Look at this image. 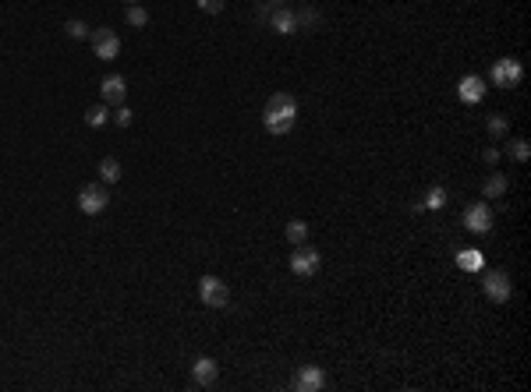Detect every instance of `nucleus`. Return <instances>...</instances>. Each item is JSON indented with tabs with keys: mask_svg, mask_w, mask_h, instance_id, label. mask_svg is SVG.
Listing matches in <instances>:
<instances>
[{
	"mask_svg": "<svg viewBox=\"0 0 531 392\" xmlns=\"http://www.w3.org/2000/svg\"><path fill=\"white\" fill-rule=\"evenodd\" d=\"M294 121H298V99H294L291 92H273L270 103H266V110H262L266 131L277 135V138H284V135H291Z\"/></svg>",
	"mask_w": 531,
	"mask_h": 392,
	"instance_id": "f257e3e1",
	"label": "nucleus"
},
{
	"mask_svg": "<svg viewBox=\"0 0 531 392\" xmlns=\"http://www.w3.org/2000/svg\"><path fill=\"white\" fill-rule=\"evenodd\" d=\"M198 301H202L205 308H212V311H220V308L231 304V290H227L224 279H217V276H202V279H198Z\"/></svg>",
	"mask_w": 531,
	"mask_h": 392,
	"instance_id": "f03ea898",
	"label": "nucleus"
},
{
	"mask_svg": "<svg viewBox=\"0 0 531 392\" xmlns=\"http://www.w3.org/2000/svg\"><path fill=\"white\" fill-rule=\"evenodd\" d=\"M482 294L493 301V304H507L514 297V283H510V272L503 269H493L482 276Z\"/></svg>",
	"mask_w": 531,
	"mask_h": 392,
	"instance_id": "7ed1b4c3",
	"label": "nucleus"
},
{
	"mask_svg": "<svg viewBox=\"0 0 531 392\" xmlns=\"http://www.w3.org/2000/svg\"><path fill=\"white\" fill-rule=\"evenodd\" d=\"M106 205H110V191H106V184H85L78 191V209L85 216H99V212H106Z\"/></svg>",
	"mask_w": 531,
	"mask_h": 392,
	"instance_id": "20e7f679",
	"label": "nucleus"
},
{
	"mask_svg": "<svg viewBox=\"0 0 531 392\" xmlns=\"http://www.w3.org/2000/svg\"><path fill=\"white\" fill-rule=\"evenodd\" d=\"M521 78H524L521 61L503 57V61H496V64H493V85H500V89H517V85H521Z\"/></svg>",
	"mask_w": 531,
	"mask_h": 392,
	"instance_id": "39448f33",
	"label": "nucleus"
},
{
	"mask_svg": "<svg viewBox=\"0 0 531 392\" xmlns=\"http://www.w3.org/2000/svg\"><path fill=\"white\" fill-rule=\"evenodd\" d=\"M319 265H323V258H319L315 248L308 244H294V255H291V272L294 276H315Z\"/></svg>",
	"mask_w": 531,
	"mask_h": 392,
	"instance_id": "423d86ee",
	"label": "nucleus"
},
{
	"mask_svg": "<svg viewBox=\"0 0 531 392\" xmlns=\"http://www.w3.org/2000/svg\"><path fill=\"white\" fill-rule=\"evenodd\" d=\"M464 227H467L471 234H489V230H493V209H489L486 202L467 205V209H464Z\"/></svg>",
	"mask_w": 531,
	"mask_h": 392,
	"instance_id": "0eeeda50",
	"label": "nucleus"
},
{
	"mask_svg": "<svg viewBox=\"0 0 531 392\" xmlns=\"http://www.w3.org/2000/svg\"><path fill=\"white\" fill-rule=\"evenodd\" d=\"M92 53H96L99 61H114L117 53H121L117 32H114V29H96V32H92Z\"/></svg>",
	"mask_w": 531,
	"mask_h": 392,
	"instance_id": "6e6552de",
	"label": "nucleus"
},
{
	"mask_svg": "<svg viewBox=\"0 0 531 392\" xmlns=\"http://www.w3.org/2000/svg\"><path fill=\"white\" fill-rule=\"evenodd\" d=\"M457 96H460V103H467V106L482 103V99H486V82L478 78V75H464V78L457 82Z\"/></svg>",
	"mask_w": 531,
	"mask_h": 392,
	"instance_id": "1a4fd4ad",
	"label": "nucleus"
},
{
	"mask_svg": "<svg viewBox=\"0 0 531 392\" xmlns=\"http://www.w3.org/2000/svg\"><path fill=\"white\" fill-rule=\"evenodd\" d=\"M99 92H103V103H106V106H121V103H124V92H128V82H124L121 75H106L103 85H99Z\"/></svg>",
	"mask_w": 531,
	"mask_h": 392,
	"instance_id": "9d476101",
	"label": "nucleus"
},
{
	"mask_svg": "<svg viewBox=\"0 0 531 392\" xmlns=\"http://www.w3.org/2000/svg\"><path fill=\"white\" fill-rule=\"evenodd\" d=\"M191 378H195V385H202V389L217 385V378H220L217 361H212V357H198V361L191 364Z\"/></svg>",
	"mask_w": 531,
	"mask_h": 392,
	"instance_id": "9b49d317",
	"label": "nucleus"
},
{
	"mask_svg": "<svg viewBox=\"0 0 531 392\" xmlns=\"http://www.w3.org/2000/svg\"><path fill=\"white\" fill-rule=\"evenodd\" d=\"M323 385H326V375H323V368H315V364H305L298 371V378H294V389H301V392H319Z\"/></svg>",
	"mask_w": 531,
	"mask_h": 392,
	"instance_id": "f8f14e48",
	"label": "nucleus"
},
{
	"mask_svg": "<svg viewBox=\"0 0 531 392\" xmlns=\"http://www.w3.org/2000/svg\"><path fill=\"white\" fill-rule=\"evenodd\" d=\"M270 29H273V32H280V36L298 32V18H294V11H291V8H277V11L270 15Z\"/></svg>",
	"mask_w": 531,
	"mask_h": 392,
	"instance_id": "ddd939ff",
	"label": "nucleus"
},
{
	"mask_svg": "<svg viewBox=\"0 0 531 392\" xmlns=\"http://www.w3.org/2000/svg\"><path fill=\"white\" fill-rule=\"evenodd\" d=\"M507 191H510V181L503 174H489L486 184H482V198H503Z\"/></svg>",
	"mask_w": 531,
	"mask_h": 392,
	"instance_id": "4468645a",
	"label": "nucleus"
},
{
	"mask_svg": "<svg viewBox=\"0 0 531 392\" xmlns=\"http://www.w3.org/2000/svg\"><path fill=\"white\" fill-rule=\"evenodd\" d=\"M457 265H460L464 272H482L486 258H482V251H474V248H464V251L457 255Z\"/></svg>",
	"mask_w": 531,
	"mask_h": 392,
	"instance_id": "2eb2a0df",
	"label": "nucleus"
},
{
	"mask_svg": "<svg viewBox=\"0 0 531 392\" xmlns=\"http://www.w3.org/2000/svg\"><path fill=\"white\" fill-rule=\"evenodd\" d=\"M99 177H103V184H117V181H121V163H117L114 156H106V159L99 163Z\"/></svg>",
	"mask_w": 531,
	"mask_h": 392,
	"instance_id": "dca6fc26",
	"label": "nucleus"
},
{
	"mask_svg": "<svg viewBox=\"0 0 531 392\" xmlns=\"http://www.w3.org/2000/svg\"><path fill=\"white\" fill-rule=\"evenodd\" d=\"M284 237H287L291 244H305V241H308V223H305V219H291L287 230H284Z\"/></svg>",
	"mask_w": 531,
	"mask_h": 392,
	"instance_id": "f3484780",
	"label": "nucleus"
},
{
	"mask_svg": "<svg viewBox=\"0 0 531 392\" xmlns=\"http://www.w3.org/2000/svg\"><path fill=\"white\" fill-rule=\"evenodd\" d=\"M106 121H110V110H106V103H96V106L85 110V124H89V128H103Z\"/></svg>",
	"mask_w": 531,
	"mask_h": 392,
	"instance_id": "a211bd4d",
	"label": "nucleus"
},
{
	"mask_svg": "<svg viewBox=\"0 0 531 392\" xmlns=\"http://www.w3.org/2000/svg\"><path fill=\"white\" fill-rule=\"evenodd\" d=\"M443 205H446V188H443V184H432L429 195H425V202H421V209H432V212H436V209H443Z\"/></svg>",
	"mask_w": 531,
	"mask_h": 392,
	"instance_id": "6ab92c4d",
	"label": "nucleus"
},
{
	"mask_svg": "<svg viewBox=\"0 0 531 392\" xmlns=\"http://www.w3.org/2000/svg\"><path fill=\"white\" fill-rule=\"evenodd\" d=\"M294 18H298V29H315L319 25V11H312V8L294 11Z\"/></svg>",
	"mask_w": 531,
	"mask_h": 392,
	"instance_id": "aec40b11",
	"label": "nucleus"
},
{
	"mask_svg": "<svg viewBox=\"0 0 531 392\" xmlns=\"http://www.w3.org/2000/svg\"><path fill=\"white\" fill-rule=\"evenodd\" d=\"M507 131H510L507 117H503V114H493V117H489V135H493V138H507Z\"/></svg>",
	"mask_w": 531,
	"mask_h": 392,
	"instance_id": "412c9836",
	"label": "nucleus"
},
{
	"mask_svg": "<svg viewBox=\"0 0 531 392\" xmlns=\"http://www.w3.org/2000/svg\"><path fill=\"white\" fill-rule=\"evenodd\" d=\"M507 152H510V156H514V159H517V163H524V159H528V156H531V145H528V142H524V138H514V142H510V145H507Z\"/></svg>",
	"mask_w": 531,
	"mask_h": 392,
	"instance_id": "4be33fe9",
	"label": "nucleus"
},
{
	"mask_svg": "<svg viewBox=\"0 0 531 392\" xmlns=\"http://www.w3.org/2000/svg\"><path fill=\"white\" fill-rule=\"evenodd\" d=\"M128 22H131L135 29H142V25H149V11H145L142 4H131V8H128Z\"/></svg>",
	"mask_w": 531,
	"mask_h": 392,
	"instance_id": "5701e85b",
	"label": "nucleus"
},
{
	"mask_svg": "<svg viewBox=\"0 0 531 392\" xmlns=\"http://www.w3.org/2000/svg\"><path fill=\"white\" fill-rule=\"evenodd\" d=\"M64 29H68V36H71V39H85V36H89V25H85V22H78V18H71Z\"/></svg>",
	"mask_w": 531,
	"mask_h": 392,
	"instance_id": "b1692460",
	"label": "nucleus"
},
{
	"mask_svg": "<svg viewBox=\"0 0 531 392\" xmlns=\"http://www.w3.org/2000/svg\"><path fill=\"white\" fill-rule=\"evenodd\" d=\"M227 8V0H198V11H205V15H220Z\"/></svg>",
	"mask_w": 531,
	"mask_h": 392,
	"instance_id": "393cba45",
	"label": "nucleus"
},
{
	"mask_svg": "<svg viewBox=\"0 0 531 392\" xmlns=\"http://www.w3.org/2000/svg\"><path fill=\"white\" fill-rule=\"evenodd\" d=\"M114 121H117V128H128V124H131V110H128L124 103L114 110Z\"/></svg>",
	"mask_w": 531,
	"mask_h": 392,
	"instance_id": "a878e982",
	"label": "nucleus"
},
{
	"mask_svg": "<svg viewBox=\"0 0 531 392\" xmlns=\"http://www.w3.org/2000/svg\"><path fill=\"white\" fill-rule=\"evenodd\" d=\"M270 15H273V4H270V0L255 8V22H270Z\"/></svg>",
	"mask_w": 531,
	"mask_h": 392,
	"instance_id": "bb28decb",
	"label": "nucleus"
},
{
	"mask_svg": "<svg viewBox=\"0 0 531 392\" xmlns=\"http://www.w3.org/2000/svg\"><path fill=\"white\" fill-rule=\"evenodd\" d=\"M482 159H486V163H489V166H493V163H496V159H500V152H496V149H486V152H482Z\"/></svg>",
	"mask_w": 531,
	"mask_h": 392,
	"instance_id": "cd10ccee",
	"label": "nucleus"
},
{
	"mask_svg": "<svg viewBox=\"0 0 531 392\" xmlns=\"http://www.w3.org/2000/svg\"><path fill=\"white\" fill-rule=\"evenodd\" d=\"M270 4H273V8H284V0H270Z\"/></svg>",
	"mask_w": 531,
	"mask_h": 392,
	"instance_id": "c85d7f7f",
	"label": "nucleus"
},
{
	"mask_svg": "<svg viewBox=\"0 0 531 392\" xmlns=\"http://www.w3.org/2000/svg\"><path fill=\"white\" fill-rule=\"evenodd\" d=\"M128 4H138V0H128Z\"/></svg>",
	"mask_w": 531,
	"mask_h": 392,
	"instance_id": "c756f323",
	"label": "nucleus"
}]
</instances>
